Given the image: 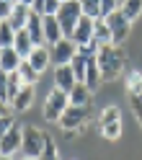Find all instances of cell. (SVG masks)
Masks as SVG:
<instances>
[{"label":"cell","mask_w":142,"mask_h":160,"mask_svg":"<svg viewBox=\"0 0 142 160\" xmlns=\"http://www.w3.org/2000/svg\"><path fill=\"white\" fill-rule=\"evenodd\" d=\"M98 67H101V78L104 83H111V80H119L121 72L127 67V52L124 47H116V44H109V47H101L98 49Z\"/></svg>","instance_id":"cell-1"},{"label":"cell","mask_w":142,"mask_h":160,"mask_svg":"<svg viewBox=\"0 0 142 160\" xmlns=\"http://www.w3.org/2000/svg\"><path fill=\"white\" fill-rule=\"evenodd\" d=\"M47 139H49V134L44 132V129H39V127H34V124H26V127H23L21 155H23V158L39 160V158H42V152L47 150Z\"/></svg>","instance_id":"cell-2"},{"label":"cell","mask_w":142,"mask_h":160,"mask_svg":"<svg viewBox=\"0 0 142 160\" xmlns=\"http://www.w3.org/2000/svg\"><path fill=\"white\" fill-rule=\"evenodd\" d=\"M88 119H90V106H67V111L59 116L57 124L62 127L65 137L70 139L73 134H78V132H83V129H85Z\"/></svg>","instance_id":"cell-3"},{"label":"cell","mask_w":142,"mask_h":160,"mask_svg":"<svg viewBox=\"0 0 142 160\" xmlns=\"http://www.w3.org/2000/svg\"><path fill=\"white\" fill-rule=\"evenodd\" d=\"M83 18V8H80V0H70V3H62L59 5V11H57V21L59 26H62V34L70 39L75 31V26L78 21Z\"/></svg>","instance_id":"cell-4"},{"label":"cell","mask_w":142,"mask_h":160,"mask_svg":"<svg viewBox=\"0 0 142 160\" xmlns=\"http://www.w3.org/2000/svg\"><path fill=\"white\" fill-rule=\"evenodd\" d=\"M67 106H70V96L59 88H52L44 101V119L47 122H59V116L67 111Z\"/></svg>","instance_id":"cell-5"},{"label":"cell","mask_w":142,"mask_h":160,"mask_svg":"<svg viewBox=\"0 0 142 160\" xmlns=\"http://www.w3.org/2000/svg\"><path fill=\"white\" fill-rule=\"evenodd\" d=\"M104 21H106V26H109L111 36H114V44H116V47H121V44L127 42L129 31H132V21H129L124 13H121V8H119V11H114L111 16H106Z\"/></svg>","instance_id":"cell-6"},{"label":"cell","mask_w":142,"mask_h":160,"mask_svg":"<svg viewBox=\"0 0 142 160\" xmlns=\"http://www.w3.org/2000/svg\"><path fill=\"white\" fill-rule=\"evenodd\" d=\"M49 52H52V65L59 67V65H70L73 62V57L78 54V44L73 42V39H59V42L54 47H49Z\"/></svg>","instance_id":"cell-7"},{"label":"cell","mask_w":142,"mask_h":160,"mask_svg":"<svg viewBox=\"0 0 142 160\" xmlns=\"http://www.w3.org/2000/svg\"><path fill=\"white\" fill-rule=\"evenodd\" d=\"M21 142H23V127L16 122V124L11 127V132L0 139V155L13 158L16 152H21Z\"/></svg>","instance_id":"cell-8"},{"label":"cell","mask_w":142,"mask_h":160,"mask_svg":"<svg viewBox=\"0 0 142 160\" xmlns=\"http://www.w3.org/2000/svg\"><path fill=\"white\" fill-rule=\"evenodd\" d=\"M93 31H96V21L93 18H88V16H83L78 21V26H75V31H73V42L78 44V47H88L90 42H93Z\"/></svg>","instance_id":"cell-9"},{"label":"cell","mask_w":142,"mask_h":160,"mask_svg":"<svg viewBox=\"0 0 142 160\" xmlns=\"http://www.w3.org/2000/svg\"><path fill=\"white\" fill-rule=\"evenodd\" d=\"M42 28H44V44H47V47H54L59 39H65L57 16H42Z\"/></svg>","instance_id":"cell-10"},{"label":"cell","mask_w":142,"mask_h":160,"mask_svg":"<svg viewBox=\"0 0 142 160\" xmlns=\"http://www.w3.org/2000/svg\"><path fill=\"white\" fill-rule=\"evenodd\" d=\"M75 85H78V80H75V72H73V67H70V65H59V67H54V88L70 93Z\"/></svg>","instance_id":"cell-11"},{"label":"cell","mask_w":142,"mask_h":160,"mask_svg":"<svg viewBox=\"0 0 142 160\" xmlns=\"http://www.w3.org/2000/svg\"><path fill=\"white\" fill-rule=\"evenodd\" d=\"M26 62L31 65L39 75H42L44 70L52 65V52H49V47H34V52L28 54V59H26Z\"/></svg>","instance_id":"cell-12"},{"label":"cell","mask_w":142,"mask_h":160,"mask_svg":"<svg viewBox=\"0 0 142 160\" xmlns=\"http://www.w3.org/2000/svg\"><path fill=\"white\" fill-rule=\"evenodd\" d=\"M28 18H31V8H28V5H23V3H16V5H13L11 18H8V23H11L16 31H23V28H26V23H28Z\"/></svg>","instance_id":"cell-13"},{"label":"cell","mask_w":142,"mask_h":160,"mask_svg":"<svg viewBox=\"0 0 142 160\" xmlns=\"http://www.w3.org/2000/svg\"><path fill=\"white\" fill-rule=\"evenodd\" d=\"M34 85H23L21 91H18V96L13 98V103H11V108L13 111H28V108L34 106Z\"/></svg>","instance_id":"cell-14"},{"label":"cell","mask_w":142,"mask_h":160,"mask_svg":"<svg viewBox=\"0 0 142 160\" xmlns=\"http://www.w3.org/2000/svg\"><path fill=\"white\" fill-rule=\"evenodd\" d=\"M67 96H70V106H90V101H93V91L85 83H78Z\"/></svg>","instance_id":"cell-15"},{"label":"cell","mask_w":142,"mask_h":160,"mask_svg":"<svg viewBox=\"0 0 142 160\" xmlns=\"http://www.w3.org/2000/svg\"><path fill=\"white\" fill-rule=\"evenodd\" d=\"M21 62H23V59L18 57V52L13 47H8V49L0 52V70H3V72H18Z\"/></svg>","instance_id":"cell-16"},{"label":"cell","mask_w":142,"mask_h":160,"mask_svg":"<svg viewBox=\"0 0 142 160\" xmlns=\"http://www.w3.org/2000/svg\"><path fill=\"white\" fill-rule=\"evenodd\" d=\"M34 42H31V36H28V31L23 28V31H16V42H13V49L18 52V57L21 59H28V54L34 52Z\"/></svg>","instance_id":"cell-17"},{"label":"cell","mask_w":142,"mask_h":160,"mask_svg":"<svg viewBox=\"0 0 142 160\" xmlns=\"http://www.w3.org/2000/svg\"><path fill=\"white\" fill-rule=\"evenodd\" d=\"M83 83L90 88V91H98L101 83H104V78H101V67H98V59L90 57L88 59V70H85V80Z\"/></svg>","instance_id":"cell-18"},{"label":"cell","mask_w":142,"mask_h":160,"mask_svg":"<svg viewBox=\"0 0 142 160\" xmlns=\"http://www.w3.org/2000/svg\"><path fill=\"white\" fill-rule=\"evenodd\" d=\"M26 31H28V36H31V42H34L36 47H47V44H44V28H42V16L31 13V18H28V23H26Z\"/></svg>","instance_id":"cell-19"},{"label":"cell","mask_w":142,"mask_h":160,"mask_svg":"<svg viewBox=\"0 0 142 160\" xmlns=\"http://www.w3.org/2000/svg\"><path fill=\"white\" fill-rule=\"evenodd\" d=\"M93 42L98 44V49H101V47H109V44H114V36H111V31H109V26H106V21H104V18H98V21H96Z\"/></svg>","instance_id":"cell-20"},{"label":"cell","mask_w":142,"mask_h":160,"mask_svg":"<svg viewBox=\"0 0 142 160\" xmlns=\"http://www.w3.org/2000/svg\"><path fill=\"white\" fill-rule=\"evenodd\" d=\"M88 54H83V52H80V49H78V54L73 57V62H70V67H73V72H75V80H78V83H83V80H85V70H88Z\"/></svg>","instance_id":"cell-21"},{"label":"cell","mask_w":142,"mask_h":160,"mask_svg":"<svg viewBox=\"0 0 142 160\" xmlns=\"http://www.w3.org/2000/svg\"><path fill=\"white\" fill-rule=\"evenodd\" d=\"M124 91H127V96L142 93V72L139 70H132V72L124 78Z\"/></svg>","instance_id":"cell-22"},{"label":"cell","mask_w":142,"mask_h":160,"mask_svg":"<svg viewBox=\"0 0 142 160\" xmlns=\"http://www.w3.org/2000/svg\"><path fill=\"white\" fill-rule=\"evenodd\" d=\"M18 78H21V83H23V85H36L42 75H39L36 70H34V67L23 59V62H21V67H18Z\"/></svg>","instance_id":"cell-23"},{"label":"cell","mask_w":142,"mask_h":160,"mask_svg":"<svg viewBox=\"0 0 142 160\" xmlns=\"http://www.w3.org/2000/svg\"><path fill=\"white\" fill-rule=\"evenodd\" d=\"M13 42H16V28L8 21H0V49L13 47Z\"/></svg>","instance_id":"cell-24"},{"label":"cell","mask_w":142,"mask_h":160,"mask_svg":"<svg viewBox=\"0 0 142 160\" xmlns=\"http://www.w3.org/2000/svg\"><path fill=\"white\" fill-rule=\"evenodd\" d=\"M121 13L134 23L137 18L142 16V0H124V3H121Z\"/></svg>","instance_id":"cell-25"},{"label":"cell","mask_w":142,"mask_h":160,"mask_svg":"<svg viewBox=\"0 0 142 160\" xmlns=\"http://www.w3.org/2000/svg\"><path fill=\"white\" fill-rule=\"evenodd\" d=\"M80 8H83V16L98 21L101 18V0H80Z\"/></svg>","instance_id":"cell-26"},{"label":"cell","mask_w":142,"mask_h":160,"mask_svg":"<svg viewBox=\"0 0 142 160\" xmlns=\"http://www.w3.org/2000/svg\"><path fill=\"white\" fill-rule=\"evenodd\" d=\"M121 129H124V124H121V119H116V122L101 127V137H106V139H119V137H121Z\"/></svg>","instance_id":"cell-27"},{"label":"cell","mask_w":142,"mask_h":160,"mask_svg":"<svg viewBox=\"0 0 142 160\" xmlns=\"http://www.w3.org/2000/svg\"><path fill=\"white\" fill-rule=\"evenodd\" d=\"M11 72H3L0 70V103H5V106H11Z\"/></svg>","instance_id":"cell-28"},{"label":"cell","mask_w":142,"mask_h":160,"mask_svg":"<svg viewBox=\"0 0 142 160\" xmlns=\"http://www.w3.org/2000/svg\"><path fill=\"white\" fill-rule=\"evenodd\" d=\"M116 119H121V111H119V106H106L104 111H101L98 127H104V124H111V122H116Z\"/></svg>","instance_id":"cell-29"},{"label":"cell","mask_w":142,"mask_h":160,"mask_svg":"<svg viewBox=\"0 0 142 160\" xmlns=\"http://www.w3.org/2000/svg\"><path fill=\"white\" fill-rule=\"evenodd\" d=\"M114 11H119V0H101V18L111 16Z\"/></svg>","instance_id":"cell-30"},{"label":"cell","mask_w":142,"mask_h":160,"mask_svg":"<svg viewBox=\"0 0 142 160\" xmlns=\"http://www.w3.org/2000/svg\"><path fill=\"white\" fill-rule=\"evenodd\" d=\"M129 108H132V114H134L137 119H142V93L129 96Z\"/></svg>","instance_id":"cell-31"},{"label":"cell","mask_w":142,"mask_h":160,"mask_svg":"<svg viewBox=\"0 0 142 160\" xmlns=\"http://www.w3.org/2000/svg\"><path fill=\"white\" fill-rule=\"evenodd\" d=\"M16 124V119L11 116V114H8V116H0V139H3L8 132H11V127Z\"/></svg>","instance_id":"cell-32"},{"label":"cell","mask_w":142,"mask_h":160,"mask_svg":"<svg viewBox=\"0 0 142 160\" xmlns=\"http://www.w3.org/2000/svg\"><path fill=\"white\" fill-rule=\"evenodd\" d=\"M13 5L16 3H8V0H0V21H8L13 13Z\"/></svg>","instance_id":"cell-33"},{"label":"cell","mask_w":142,"mask_h":160,"mask_svg":"<svg viewBox=\"0 0 142 160\" xmlns=\"http://www.w3.org/2000/svg\"><path fill=\"white\" fill-rule=\"evenodd\" d=\"M44 5H47V0H34V3H31V13L44 16Z\"/></svg>","instance_id":"cell-34"},{"label":"cell","mask_w":142,"mask_h":160,"mask_svg":"<svg viewBox=\"0 0 142 160\" xmlns=\"http://www.w3.org/2000/svg\"><path fill=\"white\" fill-rule=\"evenodd\" d=\"M8 108H11V106H5V103H0V116H8Z\"/></svg>","instance_id":"cell-35"},{"label":"cell","mask_w":142,"mask_h":160,"mask_svg":"<svg viewBox=\"0 0 142 160\" xmlns=\"http://www.w3.org/2000/svg\"><path fill=\"white\" fill-rule=\"evenodd\" d=\"M16 3H23V5H28V8H31V3H34V0H16Z\"/></svg>","instance_id":"cell-36"},{"label":"cell","mask_w":142,"mask_h":160,"mask_svg":"<svg viewBox=\"0 0 142 160\" xmlns=\"http://www.w3.org/2000/svg\"><path fill=\"white\" fill-rule=\"evenodd\" d=\"M0 160H13V158H8V155H0Z\"/></svg>","instance_id":"cell-37"},{"label":"cell","mask_w":142,"mask_h":160,"mask_svg":"<svg viewBox=\"0 0 142 160\" xmlns=\"http://www.w3.org/2000/svg\"><path fill=\"white\" fill-rule=\"evenodd\" d=\"M21 160H34V158H21Z\"/></svg>","instance_id":"cell-38"},{"label":"cell","mask_w":142,"mask_h":160,"mask_svg":"<svg viewBox=\"0 0 142 160\" xmlns=\"http://www.w3.org/2000/svg\"><path fill=\"white\" fill-rule=\"evenodd\" d=\"M59 3H70V0H59Z\"/></svg>","instance_id":"cell-39"},{"label":"cell","mask_w":142,"mask_h":160,"mask_svg":"<svg viewBox=\"0 0 142 160\" xmlns=\"http://www.w3.org/2000/svg\"><path fill=\"white\" fill-rule=\"evenodd\" d=\"M121 3H124V0H119V8H121Z\"/></svg>","instance_id":"cell-40"},{"label":"cell","mask_w":142,"mask_h":160,"mask_svg":"<svg viewBox=\"0 0 142 160\" xmlns=\"http://www.w3.org/2000/svg\"><path fill=\"white\" fill-rule=\"evenodd\" d=\"M8 3H16V0H8Z\"/></svg>","instance_id":"cell-41"},{"label":"cell","mask_w":142,"mask_h":160,"mask_svg":"<svg viewBox=\"0 0 142 160\" xmlns=\"http://www.w3.org/2000/svg\"><path fill=\"white\" fill-rule=\"evenodd\" d=\"M139 127H142V119H139Z\"/></svg>","instance_id":"cell-42"},{"label":"cell","mask_w":142,"mask_h":160,"mask_svg":"<svg viewBox=\"0 0 142 160\" xmlns=\"http://www.w3.org/2000/svg\"><path fill=\"white\" fill-rule=\"evenodd\" d=\"M0 52H3V49H0Z\"/></svg>","instance_id":"cell-43"}]
</instances>
